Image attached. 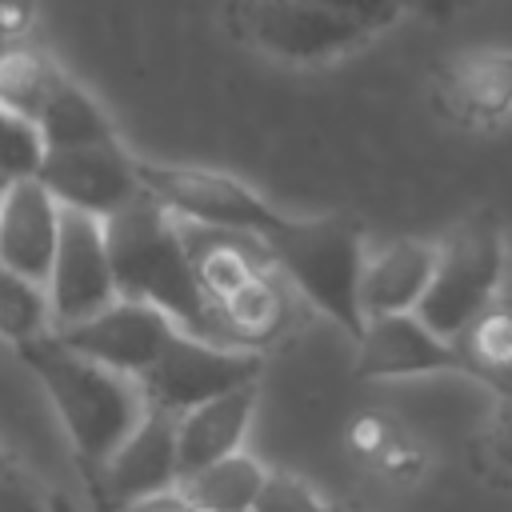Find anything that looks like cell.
I'll list each match as a JSON object with an SVG mask.
<instances>
[{"label":"cell","instance_id":"obj_1","mask_svg":"<svg viewBox=\"0 0 512 512\" xmlns=\"http://www.w3.org/2000/svg\"><path fill=\"white\" fill-rule=\"evenodd\" d=\"M104 244H108L116 292L124 300H140V304L160 308L188 336H200V340L224 336V328L216 324L220 320L216 304L204 296V288L196 280L184 228L156 200H148L140 192L128 208L108 216L104 220ZM224 344H232V340L224 336Z\"/></svg>","mask_w":512,"mask_h":512},{"label":"cell","instance_id":"obj_16","mask_svg":"<svg viewBox=\"0 0 512 512\" xmlns=\"http://www.w3.org/2000/svg\"><path fill=\"white\" fill-rule=\"evenodd\" d=\"M256 412V384L204 400L176 416V464L180 476L208 468L232 452H244V436Z\"/></svg>","mask_w":512,"mask_h":512},{"label":"cell","instance_id":"obj_30","mask_svg":"<svg viewBox=\"0 0 512 512\" xmlns=\"http://www.w3.org/2000/svg\"><path fill=\"white\" fill-rule=\"evenodd\" d=\"M0 512H48V508L28 480H20L4 468L0 472Z\"/></svg>","mask_w":512,"mask_h":512},{"label":"cell","instance_id":"obj_29","mask_svg":"<svg viewBox=\"0 0 512 512\" xmlns=\"http://www.w3.org/2000/svg\"><path fill=\"white\" fill-rule=\"evenodd\" d=\"M36 24V0H0V48L28 40Z\"/></svg>","mask_w":512,"mask_h":512},{"label":"cell","instance_id":"obj_22","mask_svg":"<svg viewBox=\"0 0 512 512\" xmlns=\"http://www.w3.org/2000/svg\"><path fill=\"white\" fill-rule=\"evenodd\" d=\"M476 372V380L484 388H492L496 396L512 392V308L492 304L488 312H480L468 332L456 340Z\"/></svg>","mask_w":512,"mask_h":512},{"label":"cell","instance_id":"obj_15","mask_svg":"<svg viewBox=\"0 0 512 512\" xmlns=\"http://www.w3.org/2000/svg\"><path fill=\"white\" fill-rule=\"evenodd\" d=\"M432 268H436V244L432 240H416V236L392 240L380 252L364 256V268H360V312H364V324L376 320V316L416 312V304L428 292Z\"/></svg>","mask_w":512,"mask_h":512},{"label":"cell","instance_id":"obj_13","mask_svg":"<svg viewBox=\"0 0 512 512\" xmlns=\"http://www.w3.org/2000/svg\"><path fill=\"white\" fill-rule=\"evenodd\" d=\"M112 504H148L180 484L176 464V412L148 408L124 444L96 468Z\"/></svg>","mask_w":512,"mask_h":512},{"label":"cell","instance_id":"obj_20","mask_svg":"<svg viewBox=\"0 0 512 512\" xmlns=\"http://www.w3.org/2000/svg\"><path fill=\"white\" fill-rule=\"evenodd\" d=\"M184 228V224H180ZM188 240V256L196 268V280L204 288V296L212 304H220L224 296H232L244 280H252L260 272L252 248H260V240L252 236H236V232H208V228H184Z\"/></svg>","mask_w":512,"mask_h":512},{"label":"cell","instance_id":"obj_21","mask_svg":"<svg viewBox=\"0 0 512 512\" xmlns=\"http://www.w3.org/2000/svg\"><path fill=\"white\" fill-rule=\"evenodd\" d=\"M60 84H64V72L32 40H16L0 48V104H8L16 116L36 124L40 108Z\"/></svg>","mask_w":512,"mask_h":512},{"label":"cell","instance_id":"obj_32","mask_svg":"<svg viewBox=\"0 0 512 512\" xmlns=\"http://www.w3.org/2000/svg\"><path fill=\"white\" fill-rule=\"evenodd\" d=\"M0 472H4V460H0Z\"/></svg>","mask_w":512,"mask_h":512},{"label":"cell","instance_id":"obj_5","mask_svg":"<svg viewBox=\"0 0 512 512\" xmlns=\"http://www.w3.org/2000/svg\"><path fill=\"white\" fill-rule=\"evenodd\" d=\"M136 180L148 200H156L184 228L236 232L260 240L284 212H276L256 188L220 168L196 164H156L136 156Z\"/></svg>","mask_w":512,"mask_h":512},{"label":"cell","instance_id":"obj_11","mask_svg":"<svg viewBox=\"0 0 512 512\" xmlns=\"http://www.w3.org/2000/svg\"><path fill=\"white\" fill-rule=\"evenodd\" d=\"M436 372H464L476 380L464 348L456 340L436 336L424 328L416 312L404 316H376L364 324L356 340V376L360 380H408V376H436Z\"/></svg>","mask_w":512,"mask_h":512},{"label":"cell","instance_id":"obj_17","mask_svg":"<svg viewBox=\"0 0 512 512\" xmlns=\"http://www.w3.org/2000/svg\"><path fill=\"white\" fill-rule=\"evenodd\" d=\"M36 132L44 152H60V148H88V144H108L116 140V128L108 120V112L96 104V96H88L72 76H64V84L48 96V104L36 116Z\"/></svg>","mask_w":512,"mask_h":512},{"label":"cell","instance_id":"obj_18","mask_svg":"<svg viewBox=\"0 0 512 512\" xmlns=\"http://www.w3.org/2000/svg\"><path fill=\"white\" fill-rule=\"evenodd\" d=\"M268 468L248 456V452H232L208 468H196L188 476H180V500L188 508H208V512H252L260 488H264Z\"/></svg>","mask_w":512,"mask_h":512},{"label":"cell","instance_id":"obj_8","mask_svg":"<svg viewBox=\"0 0 512 512\" xmlns=\"http://www.w3.org/2000/svg\"><path fill=\"white\" fill-rule=\"evenodd\" d=\"M44 292H48L52 332L84 324L120 300L108 244H104V220L60 208V244H56Z\"/></svg>","mask_w":512,"mask_h":512},{"label":"cell","instance_id":"obj_33","mask_svg":"<svg viewBox=\"0 0 512 512\" xmlns=\"http://www.w3.org/2000/svg\"><path fill=\"white\" fill-rule=\"evenodd\" d=\"M0 196H4V184H0Z\"/></svg>","mask_w":512,"mask_h":512},{"label":"cell","instance_id":"obj_19","mask_svg":"<svg viewBox=\"0 0 512 512\" xmlns=\"http://www.w3.org/2000/svg\"><path fill=\"white\" fill-rule=\"evenodd\" d=\"M216 316H220V328L232 344L240 348H260L268 344L284 320H288V296H284V284L272 280L268 272H256L252 280H244L232 296H224L216 304Z\"/></svg>","mask_w":512,"mask_h":512},{"label":"cell","instance_id":"obj_27","mask_svg":"<svg viewBox=\"0 0 512 512\" xmlns=\"http://www.w3.org/2000/svg\"><path fill=\"white\" fill-rule=\"evenodd\" d=\"M396 440H400L396 424L384 420L380 412H364V416H356L352 428H348V452L360 456V460H368V464H380L384 452H388Z\"/></svg>","mask_w":512,"mask_h":512},{"label":"cell","instance_id":"obj_31","mask_svg":"<svg viewBox=\"0 0 512 512\" xmlns=\"http://www.w3.org/2000/svg\"><path fill=\"white\" fill-rule=\"evenodd\" d=\"M176 512H208V508H188V504L180 500V508H176Z\"/></svg>","mask_w":512,"mask_h":512},{"label":"cell","instance_id":"obj_10","mask_svg":"<svg viewBox=\"0 0 512 512\" xmlns=\"http://www.w3.org/2000/svg\"><path fill=\"white\" fill-rule=\"evenodd\" d=\"M432 96L460 128L504 124L512 116V44H476L448 56L432 76Z\"/></svg>","mask_w":512,"mask_h":512},{"label":"cell","instance_id":"obj_12","mask_svg":"<svg viewBox=\"0 0 512 512\" xmlns=\"http://www.w3.org/2000/svg\"><path fill=\"white\" fill-rule=\"evenodd\" d=\"M172 332H176V324L160 308L120 296L116 304H108L92 320L72 324V328L56 332V336H60L64 348H72V352H80V356H88V360H96L104 368H116V372L140 380L156 364V356L164 352Z\"/></svg>","mask_w":512,"mask_h":512},{"label":"cell","instance_id":"obj_4","mask_svg":"<svg viewBox=\"0 0 512 512\" xmlns=\"http://www.w3.org/2000/svg\"><path fill=\"white\" fill-rule=\"evenodd\" d=\"M508 268V240L496 212H472L436 240V268L416 316L444 340H460L468 324L496 304Z\"/></svg>","mask_w":512,"mask_h":512},{"label":"cell","instance_id":"obj_7","mask_svg":"<svg viewBox=\"0 0 512 512\" xmlns=\"http://www.w3.org/2000/svg\"><path fill=\"white\" fill-rule=\"evenodd\" d=\"M264 360L256 348H236V344H216L188 336L176 328L156 356V364L140 376V392L148 408L164 412H188L204 400H216L224 392H236L244 384H256Z\"/></svg>","mask_w":512,"mask_h":512},{"label":"cell","instance_id":"obj_14","mask_svg":"<svg viewBox=\"0 0 512 512\" xmlns=\"http://www.w3.org/2000/svg\"><path fill=\"white\" fill-rule=\"evenodd\" d=\"M60 244V204L36 180H12L0 196V264L32 284H48L52 256Z\"/></svg>","mask_w":512,"mask_h":512},{"label":"cell","instance_id":"obj_3","mask_svg":"<svg viewBox=\"0 0 512 512\" xmlns=\"http://www.w3.org/2000/svg\"><path fill=\"white\" fill-rule=\"evenodd\" d=\"M260 248L268 264L328 320H336L352 340L364 332L360 312V268H364V228L348 216H280L264 236Z\"/></svg>","mask_w":512,"mask_h":512},{"label":"cell","instance_id":"obj_25","mask_svg":"<svg viewBox=\"0 0 512 512\" xmlns=\"http://www.w3.org/2000/svg\"><path fill=\"white\" fill-rule=\"evenodd\" d=\"M252 512H336V504L296 472H268Z\"/></svg>","mask_w":512,"mask_h":512},{"label":"cell","instance_id":"obj_26","mask_svg":"<svg viewBox=\"0 0 512 512\" xmlns=\"http://www.w3.org/2000/svg\"><path fill=\"white\" fill-rule=\"evenodd\" d=\"M480 456L492 476L512 480V392L496 396V408L480 432Z\"/></svg>","mask_w":512,"mask_h":512},{"label":"cell","instance_id":"obj_24","mask_svg":"<svg viewBox=\"0 0 512 512\" xmlns=\"http://www.w3.org/2000/svg\"><path fill=\"white\" fill-rule=\"evenodd\" d=\"M44 160V144L32 120L16 116L8 104H0V184L36 176Z\"/></svg>","mask_w":512,"mask_h":512},{"label":"cell","instance_id":"obj_23","mask_svg":"<svg viewBox=\"0 0 512 512\" xmlns=\"http://www.w3.org/2000/svg\"><path fill=\"white\" fill-rule=\"evenodd\" d=\"M48 332H52L48 292L0 264V340L20 348V344L48 336Z\"/></svg>","mask_w":512,"mask_h":512},{"label":"cell","instance_id":"obj_2","mask_svg":"<svg viewBox=\"0 0 512 512\" xmlns=\"http://www.w3.org/2000/svg\"><path fill=\"white\" fill-rule=\"evenodd\" d=\"M16 352L48 392L76 456L92 468H100L148 412L140 380L64 348L56 332L36 336Z\"/></svg>","mask_w":512,"mask_h":512},{"label":"cell","instance_id":"obj_6","mask_svg":"<svg viewBox=\"0 0 512 512\" xmlns=\"http://www.w3.org/2000/svg\"><path fill=\"white\" fill-rule=\"evenodd\" d=\"M236 36L280 64H324L336 60L372 32L316 0H228Z\"/></svg>","mask_w":512,"mask_h":512},{"label":"cell","instance_id":"obj_9","mask_svg":"<svg viewBox=\"0 0 512 512\" xmlns=\"http://www.w3.org/2000/svg\"><path fill=\"white\" fill-rule=\"evenodd\" d=\"M36 180L52 192V200L60 208H72V212H84L96 220L116 216L120 208H128L140 196L136 156H128L120 140L44 152Z\"/></svg>","mask_w":512,"mask_h":512},{"label":"cell","instance_id":"obj_28","mask_svg":"<svg viewBox=\"0 0 512 512\" xmlns=\"http://www.w3.org/2000/svg\"><path fill=\"white\" fill-rule=\"evenodd\" d=\"M320 8H332L356 24H364L372 36L392 28L400 16H404V0H316Z\"/></svg>","mask_w":512,"mask_h":512}]
</instances>
